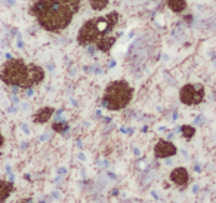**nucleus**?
Returning a JSON list of instances; mask_svg holds the SVG:
<instances>
[{
    "label": "nucleus",
    "instance_id": "20e7f679",
    "mask_svg": "<svg viewBox=\"0 0 216 203\" xmlns=\"http://www.w3.org/2000/svg\"><path fill=\"white\" fill-rule=\"evenodd\" d=\"M133 87L125 79L113 80L107 84L102 95V105L110 111H120L126 108L133 98Z\"/></svg>",
    "mask_w": 216,
    "mask_h": 203
},
{
    "label": "nucleus",
    "instance_id": "39448f33",
    "mask_svg": "<svg viewBox=\"0 0 216 203\" xmlns=\"http://www.w3.org/2000/svg\"><path fill=\"white\" fill-rule=\"evenodd\" d=\"M206 98V89L201 83H187L179 89V101L187 107L200 105Z\"/></svg>",
    "mask_w": 216,
    "mask_h": 203
},
{
    "label": "nucleus",
    "instance_id": "1a4fd4ad",
    "mask_svg": "<svg viewBox=\"0 0 216 203\" xmlns=\"http://www.w3.org/2000/svg\"><path fill=\"white\" fill-rule=\"evenodd\" d=\"M12 191H13V184L9 182V181L0 179V203L6 202Z\"/></svg>",
    "mask_w": 216,
    "mask_h": 203
},
{
    "label": "nucleus",
    "instance_id": "6e6552de",
    "mask_svg": "<svg viewBox=\"0 0 216 203\" xmlns=\"http://www.w3.org/2000/svg\"><path fill=\"white\" fill-rule=\"evenodd\" d=\"M55 113V108L53 107H42L40 110H37L33 116V122L34 123H39V124H43V123L49 122L52 119Z\"/></svg>",
    "mask_w": 216,
    "mask_h": 203
},
{
    "label": "nucleus",
    "instance_id": "4468645a",
    "mask_svg": "<svg viewBox=\"0 0 216 203\" xmlns=\"http://www.w3.org/2000/svg\"><path fill=\"white\" fill-rule=\"evenodd\" d=\"M3 144H4V138H3V135H1V132H0V148L3 147Z\"/></svg>",
    "mask_w": 216,
    "mask_h": 203
},
{
    "label": "nucleus",
    "instance_id": "9d476101",
    "mask_svg": "<svg viewBox=\"0 0 216 203\" xmlns=\"http://www.w3.org/2000/svg\"><path fill=\"white\" fill-rule=\"evenodd\" d=\"M167 7L175 13H182L187 9V0H166Z\"/></svg>",
    "mask_w": 216,
    "mask_h": 203
},
{
    "label": "nucleus",
    "instance_id": "9b49d317",
    "mask_svg": "<svg viewBox=\"0 0 216 203\" xmlns=\"http://www.w3.org/2000/svg\"><path fill=\"white\" fill-rule=\"evenodd\" d=\"M181 133H182V136L187 141H191L194 138V135H195V127L191 126V124H182L181 126Z\"/></svg>",
    "mask_w": 216,
    "mask_h": 203
},
{
    "label": "nucleus",
    "instance_id": "0eeeda50",
    "mask_svg": "<svg viewBox=\"0 0 216 203\" xmlns=\"http://www.w3.org/2000/svg\"><path fill=\"white\" fill-rule=\"evenodd\" d=\"M169 178H170V181H172L178 188L184 190V188L188 187V182H189V172H188L187 167L178 166V167H175L172 172H170Z\"/></svg>",
    "mask_w": 216,
    "mask_h": 203
},
{
    "label": "nucleus",
    "instance_id": "f03ea898",
    "mask_svg": "<svg viewBox=\"0 0 216 203\" xmlns=\"http://www.w3.org/2000/svg\"><path fill=\"white\" fill-rule=\"evenodd\" d=\"M120 13L117 10H111L107 15L95 16L86 21L79 33H77V43L80 46L95 44V47L104 53L110 52L114 43L119 39V34L114 33L116 27L119 25Z\"/></svg>",
    "mask_w": 216,
    "mask_h": 203
},
{
    "label": "nucleus",
    "instance_id": "7ed1b4c3",
    "mask_svg": "<svg viewBox=\"0 0 216 203\" xmlns=\"http://www.w3.org/2000/svg\"><path fill=\"white\" fill-rule=\"evenodd\" d=\"M0 80L15 87L30 89L44 80V70L37 64H25L22 59L10 58L1 67Z\"/></svg>",
    "mask_w": 216,
    "mask_h": 203
},
{
    "label": "nucleus",
    "instance_id": "f8f14e48",
    "mask_svg": "<svg viewBox=\"0 0 216 203\" xmlns=\"http://www.w3.org/2000/svg\"><path fill=\"white\" fill-rule=\"evenodd\" d=\"M89 4L93 10H102L108 6V0H89Z\"/></svg>",
    "mask_w": 216,
    "mask_h": 203
},
{
    "label": "nucleus",
    "instance_id": "423d86ee",
    "mask_svg": "<svg viewBox=\"0 0 216 203\" xmlns=\"http://www.w3.org/2000/svg\"><path fill=\"white\" fill-rule=\"evenodd\" d=\"M178 153V148L176 145L170 142V141H166V139H158L157 144L154 145V156L157 159H167V157H172Z\"/></svg>",
    "mask_w": 216,
    "mask_h": 203
},
{
    "label": "nucleus",
    "instance_id": "f257e3e1",
    "mask_svg": "<svg viewBox=\"0 0 216 203\" xmlns=\"http://www.w3.org/2000/svg\"><path fill=\"white\" fill-rule=\"evenodd\" d=\"M80 4L82 0H37L31 6V13L43 30L58 33L71 24Z\"/></svg>",
    "mask_w": 216,
    "mask_h": 203
},
{
    "label": "nucleus",
    "instance_id": "ddd939ff",
    "mask_svg": "<svg viewBox=\"0 0 216 203\" xmlns=\"http://www.w3.org/2000/svg\"><path fill=\"white\" fill-rule=\"evenodd\" d=\"M52 129H53L55 132L62 133V132H65V130L68 129V124H67V123H53V124H52Z\"/></svg>",
    "mask_w": 216,
    "mask_h": 203
}]
</instances>
